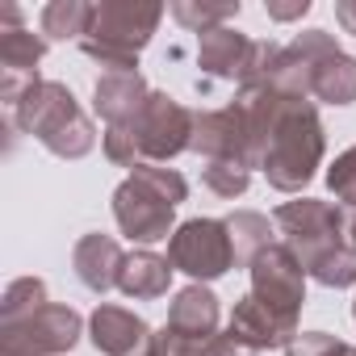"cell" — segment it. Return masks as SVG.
<instances>
[{"mask_svg":"<svg viewBox=\"0 0 356 356\" xmlns=\"http://www.w3.org/2000/svg\"><path fill=\"white\" fill-rule=\"evenodd\" d=\"M273 222L285 235V248L306 268V277H314L327 289L356 285V252L348 248V210L343 206L302 197V202H285Z\"/></svg>","mask_w":356,"mask_h":356,"instance_id":"cell-1","label":"cell"},{"mask_svg":"<svg viewBox=\"0 0 356 356\" xmlns=\"http://www.w3.org/2000/svg\"><path fill=\"white\" fill-rule=\"evenodd\" d=\"M189 197V181L176 168L163 163H143L134 168L113 193V218L122 227V235L138 239V243H155L172 235V218L176 206Z\"/></svg>","mask_w":356,"mask_h":356,"instance_id":"cell-2","label":"cell"},{"mask_svg":"<svg viewBox=\"0 0 356 356\" xmlns=\"http://www.w3.org/2000/svg\"><path fill=\"white\" fill-rule=\"evenodd\" d=\"M323 147L327 143H323L318 109L306 97H285V105L273 122L264 159H260L268 185L281 189V193H302L310 185L314 168L323 163Z\"/></svg>","mask_w":356,"mask_h":356,"instance_id":"cell-3","label":"cell"},{"mask_svg":"<svg viewBox=\"0 0 356 356\" xmlns=\"http://www.w3.org/2000/svg\"><path fill=\"white\" fill-rule=\"evenodd\" d=\"M9 122L26 134H34L51 155L59 159H80L92 151L97 143V130L92 122L84 118L80 101L72 97L67 84H55V80H38L13 109H9Z\"/></svg>","mask_w":356,"mask_h":356,"instance_id":"cell-4","label":"cell"},{"mask_svg":"<svg viewBox=\"0 0 356 356\" xmlns=\"http://www.w3.org/2000/svg\"><path fill=\"white\" fill-rule=\"evenodd\" d=\"M159 22L163 5H151V0H101L92 5V22L80 38V51L105 72H134Z\"/></svg>","mask_w":356,"mask_h":356,"instance_id":"cell-5","label":"cell"},{"mask_svg":"<svg viewBox=\"0 0 356 356\" xmlns=\"http://www.w3.org/2000/svg\"><path fill=\"white\" fill-rule=\"evenodd\" d=\"M122 130L134 138L138 168L143 163H168V159H176L181 151L193 147V113L168 92H151L147 105L138 109V118Z\"/></svg>","mask_w":356,"mask_h":356,"instance_id":"cell-6","label":"cell"},{"mask_svg":"<svg viewBox=\"0 0 356 356\" xmlns=\"http://www.w3.org/2000/svg\"><path fill=\"white\" fill-rule=\"evenodd\" d=\"M172 268L189 273L193 281H218L227 268H235V248L227 235V218H189L168 239Z\"/></svg>","mask_w":356,"mask_h":356,"instance_id":"cell-7","label":"cell"},{"mask_svg":"<svg viewBox=\"0 0 356 356\" xmlns=\"http://www.w3.org/2000/svg\"><path fill=\"white\" fill-rule=\"evenodd\" d=\"M47 55V38L22 26V9L5 5L0 9V101L9 109L42 80L38 63Z\"/></svg>","mask_w":356,"mask_h":356,"instance_id":"cell-8","label":"cell"},{"mask_svg":"<svg viewBox=\"0 0 356 356\" xmlns=\"http://www.w3.org/2000/svg\"><path fill=\"white\" fill-rule=\"evenodd\" d=\"M289 47L310 67V97H318L327 105H352L356 101V59L343 55L327 30H306Z\"/></svg>","mask_w":356,"mask_h":356,"instance_id":"cell-9","label":"cell"},{"mask_svg":"<svg viewBox=\"0 0 356 356\" xmlns=\"http://www.w3.org/2000/svg\"><path fill=\"white\" fill-rule=\"evenodd\" d=\"M80 339V314L72 306H42L17 327H0V356H63Z\"/></svg>","mask_w":356,"mask_h":356,"instance_id":"cell-10","label":"cell"},{"mask_svg":"<svg viewBox=\"0 0 356 356\" xmlns=\"http://www.w3.org/2000/svg\"><path fill=\"white\" fill-rule=\"evenodd\" d=\"M252 298H260L277 314L298 318V310L306 302V268L298 264V256L285 243H268L252 260Z\"/></svg>","mask_w":356,"mask_h":356,"instance_id":"cell-11","label":"cell"},{"mask_svg":"<svg viewBox=\"0 0 356 356\" xmlns=\"http://www.w3.org/2000/svg\"><path fill=\"white\" fill-rule=\"evenodd\" d=\"M231 343H239L243 352H264V348H289V339L298 335V318L277 314L273 306H264L260 298H239L227 323Z\"/></svg>","mask_w":356,"mask_h":356,"instance_id":"cell-12","label":"cell"},{"mask_svg":"<svg viewBox=\"0 0 356 356\" xmlns=\"http://www.w3.org/2000/svg\"><path fill=\"white\" fill-rule=\"evenodd\" d=\"M189 151L206 155V163H214V159H239V163L252 168V143H248V122H243L239 105L193 113V147Z\"/></svg>","mask_w":356,"mask_h":356,"instance_id":"cell-13","label":"cell"},{"mask_svg":"<svg viewBox=\"0 0 356 356\" xmlns=\"http://www.w3.org/2000/svg\"><path fill=\"white\" fill-rule=\"evenodd\" d=\"M88 327H92L97 352L105 356H147L151 348V327L126 306H97Z\"/></svg>","mask_w":356,"mask_h":356,"instance_id":"cell-14","label":"cell"},{"mask_svg":"<svg viewBox=\"0 0 356 356\" xmlns=\"http://www.w3.org/2000/svg\"><path fill=\"white\" fill-rule=\"evenodd\" d=\"M252 47L256 42L248 34H239L235 26H218V30L202 34V42H197V67L210 80H243Z\"/></svg>","mask_w":356,"mask_h":356,"instance_id":"cell-15","label":"cell"},{"mask_svg":"<svg viewBox=\"0 0 356 356\" xmlns=\"http://www.w3.org/2000/svg\"><path fill=\"white\" fill-rule=\"evenodd\" d=\"M92 97H97V101H92L97 113H101L109 126H130V122L138 118V109L147 105L151 88H147V80H143L138 72H105V76L97 80Z\"/></svg>","mask_w":356,"mask_h":356,"instance_id":"cell-16","label":"cell"},{"mask_svg":"<svg viewBox=\"0 0 356 356\" xmlns=\"http://www.w3.org/2000/svg\"><path fill=\"white\" fill-rule=\"evenodd\" d=\"M122 264H126V252L109 235H84L76 243V252H72V268H76L80 285L92 289V293L113 289L118 277H122Z\"/></svg>","mask_w":356,"mask_h":356,"instance_id":"cell-17","label":"cell"},{"mask_svg":"<svg viewBox=\"0 0 356 356\" xmlns=\"http://www.w3.org/2000/svg\"><path fill=\"white\" fill-rule=\"evenodd\" d=\"M176 335H185L193 343H214L218 339V298L206 289V285H189L176 293L172 310H168V323Z\"/></svg>","mask_w":356,"mask_h":356,"instance_id":"cell-18","label":"cell"},{"mask_svg":"<svg viewBox=\"0 0 356 356\" xmlns=\"http://www.w3.org/2000/svg\"><path fill=\"white\" fill-rule=\"evenodd\" d=\"M172 260L155 256V252H134L126 256L122 264V277H118V289L134 302H151V298H163L168 285H172Z\"/></svg>","mask_w":356,"mask_h":356,"instance_id":"cell-19","label":"cell"},{"mask_svg":"<svg viewBox=\"0 0 356 356\" xmlns=\"http://www.w3.org/2000/svg\"><path fill=\"white\" fill-rule=\"evenodd\" d=\"M88 22H92V5H84V0H51L38 17L47 42H67V38L80 42L88 34Z\"/></svg>","mask_w":356,"mask_h":356,"instance_id":"cell-20","label":"cell"},{"mask_svg":"<svg viewBox=\"0 0 356 356\" xmlns=\"http://www.w3.org/2000/svg\"><path fill=\"white\" fill-rule=\"evenodd\" d=\"M227 235H231V248H235V264H248V268H252V260L273 243V227H268V218L256 214V210L231 214V218H227Z\"/></svg>","mask_w":356,"mask_h":356,"instance_id":"cell-21","label":"cell"},{"mask_svg":"<svg viewBox=\"0 0 356 356\" xmlns=\"http://www.w3.org/2000/svg\"><path fill=\"white\" fill-rule=\"evenodd\" d=\"M42 306H51L47 302V285L38 277H17L5 289V298H0V327H17V323L34 318Z\"/></svg>","mask_w":356,"mask_h":356,"instance_id":"cell-22","label":"cell"},{"mask_svg":"<svg viewBox=\"0 0 356 356\" xmlns=\"http://www.w3.org/2000/svg\"><path fill=\"white\" fill-rule=\"evenodd\" d=\"M168 13L181 22L185 30H202V34H210V30H218V26H227V22H235V17H239V0H222V5H202V0H176Z\"/></svg>","mask_w":356,"mask_h":356,"instance_id":"cell-23","label":"cell"},{"mask_svg":"<svg viewBox=\"0 0 356 356\" xmlns=\"http://www.w3.org/2000/svg\"><path fill=\"white\" fill-rule=\"evenodd\" d=\"M248 181H252V168L239 159H214L202 168V185L218 197H239L248 189Z\"/></svg>","mask_w":356,"mask_h":356,"instance_id":"cell-24","label":"cell"},{"mask_svg":"<svg viewBox=\"0 0 356 356\" xmlns=\"http://www.w3.org/2000/svg\"><path fill=\"white\" fill-rule=\"evenodd\" d=\"M327 185L339 197L343 210H356V147H348L343 155H335L331 172H327Z\"/></svg>","mask_w":356,"mask_h":356,"instance_id":"cell-25","label":"cell"},{"mask_svg":"<svg viewBox=\"0 0 356 356\" xmlns=\"http://www.w3.org/2000/svg\"><path fill=\"white\" fill-rule=\"evenodd\" d=\"M339 343H343V339H335V335H327V331H302V335L289 339L285 356H335Z\"/></svg>","mask_w":356,"mask_h":356,"instance_id":"cell-26","label":"cell"},{"mask_svg":"<svg viewBox=\"0 0 356 356\" xmlns=\"http://www.w3.org/2000/svg\"><path fill=\"white\" fill-rule=\"evenodd\" d=\"M264 13H268L273 22H298V17L310 13V0H289V5H277V0H268Z\"/></svg>","mask_w":356,"mask_h":356,"instance_id":"cell-27","label":"cell"},{"mask_svg":"<svg viewBox=\"0 0 356 356\" xmlns=\"http://www.w3.org/2000/svg\"><path fill=\"white\" fill-rule=\"evenodd\" d=\"M335 22L348 34H356V0H335Z\"/></svg>","mask_w":356,"mask_h":356,"instance_id":"cell-28","label":"cell"},{"mask_svg":"<svg viewBox=\"0 0 356 356\" xmlns=\"http://www.w3.org/2000/svg\"><path fill=\"white\" fill-rule=\"evenodd\" d=\"M206 356H252V352H243L239 343H231V335H218V339L206 348Z\"/></svg>","mask_w":356,"mask_h":356,"instance_id":"cell-29","label":"cell"},{"mask_svg":"<svg viewBox=\"0 0 356 356\" xmlns=\"http://www.w3.org/2000/svg\"><path fill=\"white\" fill-rule=\"evenodd\" d=\"M348 248L356 252V210H348Z\"/></svg>","mask_w":356,"mask_h":356,"instance_id":"cell-30","label":"cell"},{"mask_svg":"<svg viewBox=\"0 0 356 356\" xmlns=\"http://www.w3.org/2000/svg\"><path fill=\"white\" fill-rule=\"evenodd\" d=\"M335 356H356V348H352V343H339V352H335Z\"/></svg>","mask_w":356,"mask_h":356,"instance_id":"cell-31","label":"cell"},{"mask_svg":"<svg viewBox=\"0 0 356 356\" xmlns=\"http://www.w3.org/2000/svg\"><path fill=\"white\" fill-rule=\"evenodd\" d=\"M352 318H356V306H352Z\"/></svg>","mask_w":356,"mask_h":356,"instance_id":"cell-32","label":"cell"}]
</instances>
